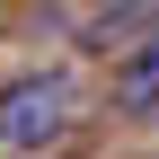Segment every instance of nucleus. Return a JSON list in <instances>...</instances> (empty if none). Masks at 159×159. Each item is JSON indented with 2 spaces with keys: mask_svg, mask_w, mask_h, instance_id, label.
Instances as JSON below:
<instances>
[{
  "mask_svg": "<svg viewBox=\"0 0 159 159\" xmlns=\"http://www.w3.org/2000/svg\"><path fill=\"white\" fill-rule=\"evenodd\" d=\"M89 9H106V0H89Z\"/></svg>",
  "mask_w": 159,
  "mask_h": 159,
  "instance_id": "3",
  "label": "nucleus"
},
{
  "mask_svg": "<svg viewBox=\"0 0 159 159\" xmlns=\"http://www.w3.org/2000/svg\"><path fill=\"white\" fill-rule=\"evenodd\" d=\"M71 106H80L71 71H27V80H9V89H0V150H44L53 133L71 124Z\"/></svg>",
  "mask_w": 159,
  "mask_h": 159,
  "instance_id": "1",
  "label": "nucleus"
},
{
  "mask_svg": "<svg viewBox=\"0 0 159 159\" xmlns=\"http://www.w3.org/2000/svg\"><path fill=\"white\" fill-rule=\"evenodd\" d=\"M115 97H124V115H159V35H142V53L124 62Z\"/></svg>",
  "mask_w": 159,
  "mask_h": 159,
  "instance_id": "2",
  "label": "nucleus"
}]
</instances>
